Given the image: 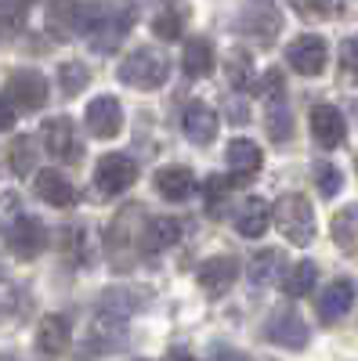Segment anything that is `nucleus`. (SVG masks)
I'll list each match as a JSON object with an SVG mask.
<instances>
[{"label": "nucleus", "instance_id": "obj_1", "mask_svg": "<svg viewBox=\"0 0 358 361\" xmlns=\"http://www.w3.org/2000/svg\"><path fill=\"white\" fill-rule=\"evenodd\" d=\"M170 76V62L163 51H153V47H138L131 51L124 62H119V80L134 90H156L163 87Z\"/></svg>", "mask_w": 358, "mask_h": 361}, {"label": "nucleus", "instance_id": "obj_2", "mask_svg": "<svg viewBox=\"0 0 358 361\" xmlns=\"http://www.w3.org/2000/svg\"><path fill=\"white\" fill-rule=\"evenodd\" d=\"M272 221L293 246H308L315 238V209L304 195H282L272 206Z\"/></svg>", "mask_w": 358, "mask_h": 361}, {"label": "nucleus", "instance_id": "obj_3", "mask_svg": "<svg viewBox=\"0 0 358 361\" xmlns=\"http://www.w3.org/2000/svg\"><path fill=\"white\" fill-rule=\"evenodd\" d=\"M95 18V4H83V0H51L47 4V29L54 37H87Z\"/></svg>", "mask_w": 358, "mask_h": 361}, {"label": "nucleus", "instance_id": "obj_4", "mask_svg": "<svg viewBox=\"0 0 358 361\" xmlns=\"http://www.w3.org/2000/svg\"><path fill=\"white\" fill-rule=\"evenodd\" d=\"M134 180H138V166L124 152H109L95 166V192H98V199H112L119 192H127Z\"/></svg>", "mask_w": 358, "mask_h": 361}, {"label": "nucleus", "instance_id": "obj_5", "mask_svg": "<svg viewBox=\"0 0 358 361\" xmlns=\"http://www.w3.org/2000/svg\"><path fill=\"white\" fill-rule=\"evenodd\" d=\"M131 11H116V8H95V18H91V29H87V40H91L95 51L102 54H112L119 47V40H124L131 33Z\"/></svg>", "mask_w": 358, "mask_h": 361}, {"label": "nucleus", "instance_id": "obj_6", "mask_svg": "<svg viewBox=\"0 0 358 361\" xmlns=\"http://www.w3.org/2000/svg\"><path fill=\"white\" fill-rule=\"evenodd\" d=\"M40 141H44L47 152L54 159H62V163H76L83 156V141L76 137L73 119H66V116L44 119V123H40Z\"/></svg>", "mask_w": 358, "mask_h": 361}, {"label": "nucleus", "instance_id": "obj_7", "mask_svg": "<svg viewBox=\"0 0 358 361\" xmlns=\"http://www.w3.org/2000/svg\"><path fill=\"white\" fill-rule=\"evenodd\" d=\"M264 333H268V340L272 343H279V347H286V350H304L308 347V322L297 314L293 307H275L272 311V318H268V325H264Z\"/></svg>", "mask_w": 358, "mask_h": 361}, {"label": "nucleus", "instance_id": "obj_8", "mask_svg": "<svg viewBox=\"0 0 358 361\" xmlns=\"http://www.w3.org/2000/svg\"><path fill=\"white\" fill-rule=\"evenodd\" d=\"M8 94L11 105L22 112H37L47 102V80L37 69H11L8 73Z\"/></svg>", "mask_w": 358, "mask_h": 361}, {"label": "nucleus", "instance_id": "obj_9", "mask_svg": "<svg viewBox=\"0 0 358 361\" xmlns=\"http://www.w3.org/2000/svg\"><path fill=\"white\" fill-rule=\"evenodd\" d=\"M326 58H330V47H326V40L315 37V33L297 37V40L286 47L290 69H297L301 76H318V73L326 69Z\"/></svg>", "mask_w": 358, "mask_h": 361}, {"label": "nucleus", "instance_id": "obj_10", "mask_svg": "<svg viewBox=\"0 0 358 361\" xmlns=\"http://www.w3.org/2000/svg\"><path fill=\"white\" fill-rule=\"evenodd\" d=\"M239 29L257 40H272L279 37V29H282V15L275 8V0H246V8L243 15H239Z\"/></svg>", "mask_w": 358, "mask_h": 361}, {"label": "nucleus", "instance_id": "obj_11", "mask_svg": "<svg viewBox=\"0 0 358 361\" xmlns=\"http://www.w3.org/2000/svg\"><path fill=\"white\" fill-rule=\"evenodd\" d=\"M62 253L76 267H91L98 260V235H95V228L87 221L66 224V231H62Z\"/></svg>", "mask_w": 358, "mask_h": 361}, {"label": "nucleus", "instance_id": "obj_12", "mask_svg": "<svg viewBox=\"0 0 358 361\" xmlns=\"http://www.w3.org/2000/svg\"><path fill=\"white\" fill-rule=\"evenodd\" d=\"M124 343H127V318L98 307V314L91 318V347L98 354H116Z\"/></svg>", "mask_w": 358, "mask_h": 361}, {"label": "nucleus", "instance_id": "obj_13", "mask_svg": "<svg viewBox=\"0 0 358 361\" xmlns=\"http://www.w3.org/2000/svg\"><path fill=\"white\" fill-rule=\"evenodd\" d=\"M4 238H8V250H11L18 260H33V257L44 250V221H37V217H18V221L4 231Z\"/></svg>", "mask_w": 358, "mask_h": 361}, {"label": "nucleus", "instance_id": "obj_14", "mask_svg": "<svg viewBox=\"0 0 358 361\" xmlns=\"http://www.w3.org/2000/svg\"><path fill=\"white\" fill-rule=\"evenodd\" d=\"M196 279H199V286H203L206 296H225L239 282V260H232V257L203 260L199 271H196Z\"/></svg>", "mask_w": 358, "mask_h": 361}, {"label": "nucleus", "instance_id": "obj_15", "mask_svg": "<svg viewBox=\"0 0 358 361\" xmlns=\"http://www.w3.org/2000/svg\"><path fill=\"white\" fill-rule=\"evenodd\" d=\"M311 137L318 148H337L347 137V123L337 105H315L311 109Z\"/></svg>", "mask_w": 358, "mask_h": 361}, {"label": "nucleus", "instance_id": "obj_16", "mask_svg": "<svg viewBox=\"0 0 358 361\" xmlns=\"http://www.w3.org/2000/svg\"><path fill=\"white\" fill-rule=\"evenodd\" d=\"M119 127H124V109H119V102L112 94H102L95 98L91 105H87V130H91L95 137H116Z\"/></svg>", "mask_w": 358, "mask_h": 361}, {"label": "nucleus", "instance_id": "obj_17", "mask_svg": "<svg viewBox=\"0 0 358 361\" xmlns=\"http://www.w3.org/2000/svg\"><path fill=\"white\" fill-rule=\"evenodd\" d=\"M181 130L196 145H210L214 134H217V112L206 105V102H189L181 109Z\"/></svg>", "mask_w": 358, "mask_h": 361}, {"label": "nucleus", "instance_id": "obj_18", "mask_svg": "<svg viewBox=\"0 0 358 361\" xmlns=\"http://www.w3.org/2000/svg\"><path fill=\"white\" fill-rule=\"evenodd\" d=\"M272 224V206H268L261 195H246L243 206L235 209V231L243 238H261Z\"/></svg>", "mask_w": 358, "mask_h": 361}, {"label": "nucleus", "instance_id": "obj_19", "mask_svg": "<svg viewBox=\"0 0 358 361\" xmlns=\"http://www.w3.org/2000/svg\"><path fill=\"white\" fill-rule=\"evenodd\" d=\"M196 188H199L196 185V173L189 166H163L156 173V192L163 199H170V202H189L196 195Z\"/></svg>", "mask_w": 358, "mask_h": 361}, {"label": "nucleus", "instance_id": "obj_20", "mask_svg": "<svg viewBox=\"0 0 358 361\" xmlns=\"http://www.w3.org/2000/svg\"><path fill=\"white\" fill-rule=\"evenodd\" d=\"M33 185H37V195L54 209H66V206L76 202V188L69 185V177L58 173V170H40Z\"/></svg>", "mask_w": 358, "mask_h": 361}, {"label": "nucleus", "instance_id": "obj_21", "mask_svg": "<svg viewBox=\"0 0 358 361\" xmlns=\"http://www.w3.org/2000/svg\"><path fill=\"white\" fill-rule=\"evenodd\" d=\"M351 307H354V282L351 279H333L330 289H326L322 300H318L322 322H340Z\"/></svg>", "mask_w": 358, "mask_h": 361}, {"label": "nucleus", "instance_id": "obj_22", "mask_svg": "<svg viewBox=\"0 0 358 361\" xmlns=\"http://www.w3.org/2000/svg\"><path fill=\"white\" fill-rule=\"evenodd\" d=\"M181 238V221L177 217H153L141 231V250L145 253H163Z\"/></svg>", "mask_w": 358, "mask_h": 361}, {"label": "nucleus", "instance_id": "obj_23", "mask_svg": "<svg viewBox=\"0 0 358 361\" xmlns=\"http://www.w3.org/2000/svg\"><path fill=\"white\" fill-rule=\"evenodd\" d=\"M246 279L253 289H264L282 279V253L279 250H257L250 260H246Z\"/></svg>", "mask_w": 358, "mask_h": 361}, {"label": "nucleus", "instance_id": "obj_24", "mask_svg": "<svg viewBox=\"0 0 358 361\" xmlns=\"http://www.w3.org/2000/svg\"><path fill=\"white\" fill-rule=\"evenodd\" d=\"M69 347V322L62 314H44L37 325V350L54 357Z\"/></svg>", "mask_w": 358, "mask_h": 361}, {"label": "nucleus", "instance_id": "obj_25", "mask_svg": "<svg viewBox=\"0 0 358 361\" xmlns=\"http://www.w3.org/2000/svg\"><path fill=\"white\" fill-rule=\"evenodd\" d=\"M330 231H333V243H337L347 257H358V202L337 209L333 221H330Z\"/></svg>", "mask_w": 358, "mask_h": 361}, {"label": "nucleus", "instance_id": "obj_26", "mask_svg": "<svg viewBox=\"0 0 358 361\" xmlns=\"http://www.w3.org/2000/svg\"><path fill=\"white\" fill-rule=\"evenodd\" d=\"M210 69H214V47L206 44L203 37L185 40V51H181V73H185L189 80H203Z\"/></svg>", "mask_w": 358, "mask_h": 361}, {"label": "nucleus", "instance_id": "obj_27", "mask_svg": "<svg viewBox=\"0 0 358 361\" xmlns=\"http://www.w3.org/2000/svg\"><path fill=\"white\" fill-rule=\"evenodd\" d=\"M261 148L253 145V141H246V137H235L232 145H228V166L239 173V177H253L257 170H261Z\"/></svg>", "mask_w": 358, "mask_h": 361}, {"label": "nucleus", "instance_id": "obj_28", "mask_svg": "<svg viewBox=\"0 0 358 361\" xmlns=\"http://www.w3.org/2000/svg\"><path fill=\"white\" fill-rule=\"evenodd\" d=\"M315 279H318V267H315L311 260H301V264H293V267L286 271V279H282V293H286L290 300L308 296V293L315 289Z\"/></svg>", "mask_w": 358, "mask_h": 361}, {"label": "nucleus", "instance_id": "obj_29", "mask_svg": "<svg viewBox=\"0 0 358 361\" xmlns=\"http://www.w3.org/2000/svg\"><path fill=\"white\" fill-rule=\"evenodd\" d=\"M225 76H228V83H232V90H250L253 87V58L246 54V51H228V58H225Z\"/></svg>", "mask_w": 358, "mask_h": 361}, {"label": "nucleus", "instance_id": "obj_30", "mask_svg": "<svg viewBox=\"0 0 358 361\" xmlns=\"http://www.w3.org/2000/svg\"><path fill=\"white\" fill-rule=\"evenodd\" d=\"M8 163H11V170L18 173V177H25L29 170L37 166V145H33V137L29 134H18V137H11V148H8Z\"/></svg>", "mask_w": 358, "mask_h": 361}, {"label": "nucleus", "instance_id": "obj_31", "mask_svg": "<svg viewBox=\"0 0 358 361\" xmlns=\"http://www.w3.org/2000/svg\"><path fill=\"white\" fill-rule=\"evenodd\" d=\"M290 8L308 22H326L344 11V0H290Z\"/></svg>", "mask_w": 358, "mask_h": 361}, {"label": "nucleus", "instance_id": "obj_32", "mask_svg": "<svg viewBox=\"0 0 358 361\" xmlns=\"http://www.w3.org/2000/svg\"><path fill=\"white\" fill-rule=\"evenodd\" d=\"M268 134H272V141H286L293 134V116H290L282 98L268 102Z\"/></svg>", "mask_w": 358, "mask_h": 361}, {"label": "nucleus", "instance_id": "obj_33", "mask_svg": "<svg viewBox=\"0 0 358 361\" xmlns=\"http://www.w3.org/2000/svg\"><path fill=\"white\" fill-rule=\"evenodd\" d=\"M22 307H25V296L15 282H4L0 279V325L8 322H18L22 318Z\"/></svg>", "mask_w": 358, "mask_h": 361}, {"label": "nucleus", "instance_id": "obj_34", "mask_svg": "<svg viewBox=\"0 0 358 361\" xmlns=\"http://www.w3.org/2000/svg\"><path fill=\"white\" fill-rule=\"evenodd\" d=\"M58 83H62V90L73 98V94H80V90L91 83V73H87L83 62H62L58 66Z\"/></svg>", "mask_w": 358, "mask_h": 361}, {"label": "nucleus", "instance_id": "obj_35", "mask_svg": "<svg viewBox=\"0 0 358 361\" xmlns=\"http://www.w3.org/2000/svg\"><path fill=\"white\" fill-rule=\"evenodd\" d=\"M311 177H315V188L330 199V195H337L340 188H344V173L333 166V163H315L311 166Z\"/></svg>", "mask_w": 358, "mask_h": 361}, {"label": "nucleus", "instance_id": "obj_36", "mask_svg": "<svg viewBox=\"0 0 358 361\" xmlns=\"http://www.w3.org/2000/svg\"><path fill=\"white\" fill-rule=\"evenodd\" d=\"M102 311H112V314H124V318H131L134 314V307H138V296L134 293H127V289H109L105 296H102V304H98Z\"/></svg>", "mask_w": 358, "mask_h": 361}, {"label": "nucleus", "instance_id": "obj_37", "mask_svg": "<svg viewBox=\"0 0 358 361\" xmlns=\"http://www.w3.org/2000/svg\"><path fill=\"white\" fill-rule=\"evenodd\" d=\"M239 185V173L235 177H225V173H214L210 180H206V206H210V214H214V209L228 199V192Z\"/></svg>", "mask_w": 358, "mask_h": 361}, {"label": "nucleus", "instance_id": "obj_38", "mask_svg": "<svg viewBox=\"0 0 358 361\" xmlns=\"http://www.w3.org/2000/svg\"><path fill=\"white\" fill-rule=\"evenodd\" d=\"M22 22H25V11H22L18 0H0V37L18 33Z\"/></svg>", "mask_w": 358, "mask_h": 361}, {"label": "nucleus", "instance_id": "obj_39", "mask_svg": "<svg viewBox=\"0 0 358 361\" xmlns=\"http://www.w3.org/2000/svg\"><path fill=\"white\" fill-rule=\"evenodd\" d=\"M340 69L347 83H358V37H347L340 44Z\"/></svg>", "mask_w": 358, "mask_h": 361}, {"label": "nucleus", "instance_id": "obj_40", "mask_svg": "<svg viewBox=\"0 0 358 361\" xmlns=\"http://www.w3.org/2000/svg\"><path fill=\"white\" fill-rule=\"evenodd\" d=\"M153 33H156L160 40H177V37H181V18H177V11H163V15H156Z\"/></svg>", "mask_w": 358, "mask_h": 361}, {"label": "nucleus", "instance_id": "obj_41", "mask_svg": "<svg viewBox=\"0 0 358 361\" xmlns=\"http://www.w3.org/2000/svg\"><path fill=\"white\" fill-rule=\"evenodd\" d=\"M18 217H22V202H18V195H15V192H11V195H0V231H8Z\"/></svg>", "mask_w": 358, "mask_h": 361}, {"label": "nucleus", "instance_id": "obj_42", "mask_svg": "<svg viewBox=\"0 0 358 361\" xmlns=\"http://www.w3.org/2000/svg\"><path fill=\"white\" fill-rule=\"evenodd\" d=\"M261 87H264V98H268V102H272V98H282V94H286V83H282V73H279V69H268V73H264V83H261Z\"/></svg>", "mask_w": 358, "mask_h": 361}, {"label": "nucleus", "instance_id": "obj_43", "mask_svg": "<svg viewBox=\"0 0 358 361\" xmlns=\"http://www.w3.org/2000/svg\"><path fill=\"white\" fill-rule=\"evenodd\" d=\"M225 109H228V119H232L235 127H239V123H246V119H250L246 98H243V102H239V98H228V102H225Z\"/></svg>", "mask_w": 358, "mask_h": 361}, {"label": "nucleus", "instance_id": "obj_44", "mask_svg": "<svg viewBox=\"0 0 358 361\" xmlns=\"http://www.w3.org/2000/svg\"><path fill=\"white\" fill-rule=\"evenodd\" d=\"M11 127H15V109H11V102L0 98V130H11Z\"/></svg>", "mask_w": 358, "mask_h": 361}, {"label": "nucleus", "instance_id": "obj_45", "mask_svg": "<svg viewBox=\"0 0 358 361\" xmlns=\"http://www.w3.org/2000/svg\"><path fill=\"white\" fill-rule=\"evenodd\" d=\"M214 361H250L243 350H232V347H217L214 350Z\"/></svg>", "mask_w": 358, "mask_h": 361}, {"label": "nucleus", "instance_id": "obj_46", "mask_svg": "<svg viewBox=\"0 0 358 361\" xmlns=\"http://www.w3.org/2000/svg\"><path fill=\"white\" fill-rule=\"evenodd\" d=\"M177 361H196V357H189V354H185V357H181V354H177Z\"/></svg>", "mask_w": 358, "mask_h": 361}, {"label": "nucleus", "instance_id": "obj_47", "mask_svg": "<svg viewBox=\"0 0 358 361\" xmlns=\"http://www.w3.org/2000/svg\"><path fill=\"white\" fill-rule=\"evenodd\" d=\"M0 361H15V357H8V354H4V357H0Z\"/></svg>", "mask_w": 358, "mask_h": 361}]
</instances>
